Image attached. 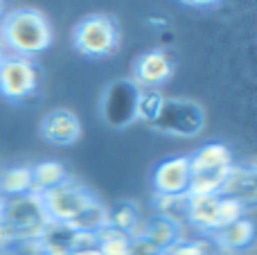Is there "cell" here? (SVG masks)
I'll return each instance as SVG.
<instances>
[{
  "instance_id": "1",
  "label": "cell",
  "mask_w": 257,
  "mask_h": 255,
  "mask_svg": "<svg viewBox=\"0 0 257 255\" xmlns=\"http://www.w3.org/2000/svg\"><path fill=\"white\" fill-rule=\"evenodd\" d=\"M52 25L39 9H9L0 18V43L5 45L7 54L34 59L52 45Z\"/></svg>"
},
{
  "instance_id": "2",
  "label": "cell",
  "mask_w": 257,
  "mask_h": 255,
  "mask_svg": "<svg viewBox=\"0 0 257 255\" xmlns=\"http://www.w3.org/2000/svg\"><path fill=\"white\" fill-rule=\"evenodd\" d=\"M48 224L50 219L39 194L27 192L3 201V228L7 233L9 246L36 242Z\"/></svg>"
},
{
  "instance_id": "3",
  "label": "cell",
  "mask_w": 257,
  "mask_h": 255,
  "mask_svg": "<svg viewBox=\"0 0 257 255\" xmlns=\"http://www.w3.org/2000/svg\"><path fill=\"white\" fill-rule=\"evenodd\" d=\"M248 208L228 197H187L185 221L205 235H214L221 228L246 217Z\"/></svg>"
},
{
  "instance_id": "4",
  "label": "cell",
  "mask_w": 257,
  "mask_h": 255,
  "mask_svg": "<svg viewBox=\"0 0 257 255\" xmlns=\"http://www.w3.org/2000/svg\"><path fill=\"white\" fill-rule=\"evenodd\" d=\"M72 43L88 59H106L120 50V27L108 14H90L77 23Z\"/></svg>"
},
{
  "instance_id": "5",
  "label": "cell",
  "mask_w": 257,
  "mask_h": 255,
  "mask_svg": "<svg viewBox=\"0 0 257 255\" xmlns=\"http://www.w3.org/2000/svg\"><path fill=\"white\" fill-rule=\"evenodd\" d=\"M149 126L163 136L196 138L205 126V108L187 97H165L158 115Z\"/></svg>"
},
{
  "instance_id": "6",
  "label": "cell",
  "mask_w": 257,
  "mask_h": 255,
  "mask_svg": "<svg viewBox=\"0 0 257 255\" xmlns=\"http://www.w3.org/2000/svg\"><path fill=\"white\" fill-rule=\"evenodd\" d=\"M41 70L34 59L7 54L0 66V95L9 102H27L39 95Z\"/></svg>"
},
{
  "instance_id": "7",
  "label": "cell",
  "mask_w": 257,
  "mask_h": 255,
  "mask_svg": "<svg viewBox=\"0 0 257 255\" xmlns=\"http://www.w3.org/2000/svg\"><path fill=\"white\" fill-rule=\"evenodd\" d=\"M138 88L131 79H117L104 88L102 102H99V113L106 126L111 129H126L133 122H138L136 108H138Z\"/></svg>"
},
{
  "instance_id": "8",
  "label": "cell",
  "mask_w": 257,
  "mask_h": 255,
  "mask_svg": "<svg viewBox=\"0 0 257 255\" xmlns=\"http://www.w3.org/2000/svg\"><path fill=\"white\" fill-rule=\"evenodd\" d=\"M93 199L95 197L84 185H79L72 179L66 181L63 185H59V188L50 190V192L41 194L48 219L59 221V224H72Z\"/></svg>"
},
{
  "instance_id": "9",
  "label": "cell",
  "mask_w": 257,
  "mask_h": 255,
  "mask_svg": "<svg viewBox=\"0 0 257 255\" xmlns=\"http://www.w3.org/2000/svg\"><path fill=\"white\" fill-rule=\"evenodd\" d=\"M190 156L165 158L151 174L156 197H185L190 188Z\"/></svg>"
},
{
  "instance_id": "10",
  "label": "cell",
  "mask_w": 257,
  "mask_h": 255,
  "mask_svg": "<svg viewBox=\"0 0 257 255\" xmlns=\"http://www.w3.org/2000/svg\"><path fill=\"white\" fill-rule=\"evenodd\" d=\"M36 242H39L43 255H70V253H75L77 248L95 246V235L79 233V230H75L70 224L50 221Z\"/></svg>"
},
{
  "instance_id": "11",
  "label": "cell",
  "mask_w": 257,
  "mask_h": 255,
  "mask_svg": "<svg viewBox=\"0 0 257 255\" xmlns=\"http://www.w3.org/2000/svg\"><path fill=\"white\" fill-rule=\"evenodd\" d=\"M174 75V63L165 50H149L140 54L133 66V84L140 90H160Z\"/></svg>"
},
{
  "instance_id": "12",
  "label": "cell",
  "mask_w": 257,
  "mask_h": 255,
  "mask_svg": "<svg viewBox=\"0 0 257 255\" xmlns=\"http://www.w3.org/2000/svg\"><path fill=\"white\" fill-rule=\"evenodd\" d=\"M41 138L54 147H70L81 138V120L70 108H52L41 120Z\"/></svg>"
},
{
  "instance_id": "13",
  "label": "cell",
  "mask_w": 257,
  "mask_h": 255,
  "mask_svg": "<svg viewBox=\"0 0 257 255\" xmlns=\"http://www.w3.org/2000/svg\"><path fill=\"white\" fill-rule=\"evenodd\" d=\"M257 194V181H255V170L246 165H232L228 172L226 181L221 185V192L219 197H228L235 199V201L244 203L246 208L255 201Z\"/></svg>"
},
{
  "instance_id": "14",
  "label": "cell",
  "mask_w": 257,
  "mask_h": 255,
  "mask_svg": "<svg viewBox=\"0 0 257 255\" xmlns=\"http://www.w3.org/2000/svg\"><path fill=\"white\" fill-rule=\"evenodd\" d=\"M140 235H145L154 246H158L163 253H167L174 244L183 239V224L169 219L163 215H154L149 221H142Z\"/></svg>"
},
{
  "instance_id": "15",
  "label": "cell",
  "mask_w": 257,
  "mask_h": 255,
  "mask_svg": "<svg viewBox=\"0 0 257 255\" xmlns=\"http://www.w3.org/2000/svg\"><path fill=\"white\" fill-rule=\"evenodd\" d=\"M235 165L232 161V152L221 143H208L199 147L190 156V172L199 174V172H219V170H230Z\"/></svg>"
},
{
  "instance_id": "16",
  "label": "cell",
  "mask_w": 257,
  "mask_h": 255,
  "mask_svg": "<svg viewBox=\"0 0 257 255\" xmlns=\"http://www.w3.org/2000/svg\"><path fill=\"white\" fill-rule=\"evenodd\" d=\"M212 237L221 251L237 255V253L246 251V248H250V244H253V239H255L253 219L246 215V217H241V219H237L235 224H230V226H226V228H221L219 233H214Z\"/></svg>"
},
{
  "instance_id": "17",
  "label": "cell",
  "mask_w": 257,
  "mask_h": 255,
  "mask_svg": "<svg viewBox=\"0 0 257 255\" xmlns=\"http://www.w3.org/2000/svg\"><path fill=\"white\" fill-rule=\"evenodd\" d=\"M66 181H70V174H68L66 165L59 161H43L32 167V194L41 197V194L63 185Z\"/></svg>"
},
{
  "instance_id": "18",
  "label": "cell",
  "mask_w": 257,
  "mask_h": 255,
  "mask_svg": "<svg viewBox=\"0 0 257 255\" xmlns=\"http://www.w3.org/2000/svg\"><path fill=\"white\" fill-rule=\"evenodd\" d=\"M108 228L126 233L131 237L140 235L142 230V217L140 208L133 201H117L108 208Z\"/></svg>"
},
{
  "instance_id": "19",
  "label": "cell",
  "mask_w": 257,
  "mask_h": 255,
  "mask_svg": "<svg viewBox=\"0 0 257 255\" xmlns=\"http://www.w3.org/2000/svg\"><path fill=\"white\" fill-rule=\"evenodd\" d=\"M32 192V167H9L0 172V201Z\"/></svg>"
},
{
  "instance_id": "20",
  "label": "cell",
  "mask_w": 257,
  "mask_h": 255,
  "mask_svg": "<svg viewBox=\"0 0 257 255\" xmlns=\"http://www.w3.org/2000/svg\"><path fill=\"white\" fill-rule=\"evenodd\" d=\"M72 228L86 235H97L108 226V206H104L99 199H93L88 206L84 208L79 217L72 221Z\"/></svg>"
},
{
  "instance_id": "21",
  "label": "cell",
  "mask_w": 257,
  "mask_h": 255,
  "mask_svg": "<svg viewBox=\"0 0 257 255\" xmlns=\"http://www.w3.org/2000/svg\"><path fill=\"white\" fill-rule=\"evenodd\" d=\"M95 246L102 255H131V235L113 228H104L95 235Z\"/></svg>"
},
{
  "instance_id": "22",
  "label": "cell",
  "mask_w": 257,
  "mask_h": 255,
  "mask_svg": "<svg viewBox=\"0 0 257 255\" xmlns=\"http://www.w3.org/2000/svg\"><path fill=\"white\" fill-rule=\"evenodd\" d=\"M163 102H165V95L160 93V90H151V88L140 90V93H138V108H136L138 120L151 124V122L156 120V115H158Z\"/></svg>"
},
{
  "instance_id": "23",
  "label": "cell",
  "mask_w": 257,
  "mask_h": 255,
  "mask_svg": "<svg viewBox=\"0 0 257 255\" xmlns=\"http://www.w3.org/2000/svg\"><path fill=\"white\" fill-rule=\"evenodd\" d=\"M165 255H212L205 242H196V239H185L183 237L178 244H174Z\"/></svg>"
},
{
  "instance_id": "24",
  "label": "cell",
  "mask_w": 257,
  "mask_h": 255,
  "mask_svg": "<svg viewBox=\"0 0 257 255\" xmlns=\"http://www.w3.org/2000/svg\"><path fill=\"white\" fill-rule=\"evenodd\" d=\"M131 255H165V253L158 246H154L145 235H136V237H131Z\"/></svg>"
},
{
  "instance_id": "25",
  "label": "cell",
  "mask_w": 257,
  "mask_h": 255,
  "mask_svg": "<svg viewBox=\"0 0 257 255\" xmlns=\"http://www.w3.org/2000/svg\"><path fill=\"white\" fill-rule=\"evenodd\" d=\"M70 255H102V253L97 251V246H90V248H77V251Z\"/></svg>"
},
{
  "instance_id": "26",
  "label": "cell",
  "mask_w": 257,
  "mask_h": 255,
  "mask_svg": "<svg viewBox=\"0 0 257 255\" xmlns=\"http://www.w3.org/2000/svg\"><path fill=\"white\" fill-rule=\"evenodd\" d=\"M7 246H9V239H7V233H5L3 224H0V251H3V248H7Z\"/></svg>"
},
{
  "instance_id": "27",
  "label": "cell",
  "mask_w": 257,
  "mask_h": 255,
  "mask_svg": "<svg viewBox=\"0 0 257 255\" xmlns=\"http://www.w3.org/2000/svg\"><path fill=\"white\" fill-rule=\"evenodd\" d=\"M7 59V50H5V45L0 43V66H3V61Z\"/></svg>"
},
{
  "instance_id": "28",
  "label": "cell",
  "mask_w": 257,
  "mask_h": 255,
  "mask_svg": "<svg viewBox=\"0 0 257 255\" xmlns=\"http://www.w3.org/2000/svg\"><path fill=\"white\" fill-rule=\"evenodd\" d=\"M3 16H5V5L0 3V18H3Z\"/></svg>"
},
{
  "instance_id": "29",
  "label": "cell",
  "mask_w": 257,
  "mask_h": 255,
  "mask_svg": "<svg viewBox=\"0 0 257 255\" xmlns=\"http://www.w3.org/2000/svg\"><path fill=\"white\" fill-rule=\"evenodd\" d=\"M0 224H3V201H0Z\"/></svg>"
}]
</instances>
